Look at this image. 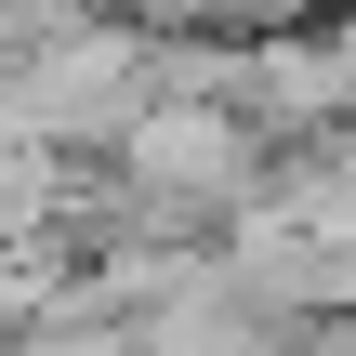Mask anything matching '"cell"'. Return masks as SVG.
Masks as SVG:
<instances>
[{"label": "cell", "instance_id": "cell-1", "mask_svg": "<svg viewBox=\"0 0 356 356\" xmlns=\"http://www.w3.org/2000/svg\"><path fill=\"white\" fill-rule=\"evenodd\" d=\"M304 356H356V317H330V330H304Z\"/></svg>", "mask_w": 356, "mask_h": 356}]
</instances>
